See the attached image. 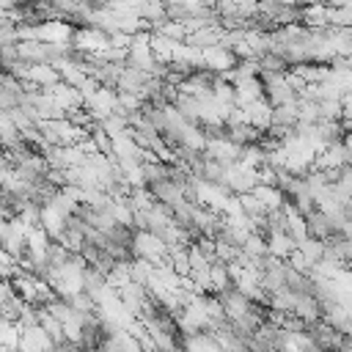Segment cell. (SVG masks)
Listing matches in <instances>:
<instances>
[{
    "instance_id": "1",
    "label": "cell",
    "mask_w": 352,
    "mask_h": 352,
    "mask_svg": "<svg viewBox=\"0 0 352 352\" xmlns=\"http://www.w3.org/2000/svg\"><path fill=\"white\" fill-rule=\"evenodd\" d=\"M132 253H135V258H146L154 267H160L168 261V242L148 228H138L135 239H132Z\"/></svg>"
},
{
    "instance_id": "2",
    "label": "cell",
    "mask_w": 352,
    "mask_h": 352,
    "mask_svg": "<svg viewBox=\"0 0 352 352\" xmlns=\"http://www.w3.org/2000/svg\"><path fill=\"white\" fill-rule=\"evenodd\" d=\"M223 184H226L234 195L253 192V187L258 184V168H250L248 162L236 160V162L226 165V179H223Z\"/></svg>"
},
{
    "instance_id": "3",
    "label": "cell",
    "mask_w": 352,
    "mask_h": 352,
    "mask_svg": "<svg viewBox=\"0 0 352 352\" xmlns=\"http://www.w3.org/2000/svg\"><path fill=\"white\" fill-rule=\"evenodd\" d=\"M239 63V58H236V52L234 50H228L226 44H212V47H206L204 50V69H212V72H228V69H234Z\"/></svg>"
},
{
    "instance_id": "4",
    "label": "cell",
    "mask_w": 352,
    "mask_h": 352,
    "mask_svg": "<svg viewBox=\"0 0 352 352\" xmlns=\"http://www.w3.org/2000/svg\"><path fill=\"white\" fill-rule=\"evenodd\" d=\"M267 242H270V253L283 258V261H289V256L297 250V242L289 236V231H270Z\"/></svg>"
},
{
    "instance_id": "5",
    "label": "cell",
    "mask_w": 352,
    "mask_h": 352,
    "mask_svg": "<svg viewBox=\"0 0 352 352\" xmlns=\"http://www.w3.org/2000/svg\"><path fill=\"white\" fill-rule=\"evenodd\" d=\"M253 195L264 204V209L267 212H272V209H280L289 198H286V192L280 190V187H272V184H256L253 187Z\"/></svg>"
},
{
    "instance_id": "6",
    "label": "cell",
    "mask_w": 352,
    "mask_h": 352,
    "mask_svg": "<svg viewBox=\"0 0 352 352\" xmlns=\"http://www.w3.org/2000/svg\"><path fill=\"white\" fill-rule=\"evenodd\" d=\"M341 143H344V148H346V154H349V160H352V132H344Z\"/></svg>"
},
{
    "instance_id": "7",
    "label": "cell",
    "mask_w": 352,
    "mask_h": 352,
    "mask_svg": "<svg viewBox=\"0 0 352 352\" xmlns=\"http://www.w3.org/2000/svg\"><path fill=\"white\" fill-rule=\"evenodd\" d=\"M341 121H344V129L352 132V118H341Z\"/></svg>"
}]
</instances>
